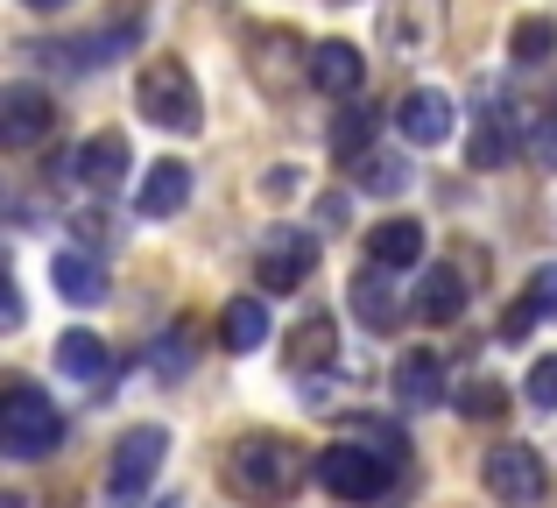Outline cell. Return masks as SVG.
Here are the masks:
<instances>
[{"label": "cell", "mask_w": 557, "mask_h": 508, "mask_svg": "<svg viewBox=\"0 0 557 508\" xmlns=\"http://www.w3.org/2000/svg\"><path fill=\"white\" fill-rule=\"evenodd\" d=\"M156 508H177V501H156Z\"/></svg>", "instance_id": "8d00e7d4"}, {"label": "cell", "mask_w": 557, "mask_h": 508, "mask_svg": "<svg viewBox=\"0 0 557 508\" xmlns=\"http://www.w3.org/2000/svg\"><path fill=\"white\" fill-rule=\"evenodd\" d=\"M135 113L156 121V127H170V135H198V127H205V99H198V78H190L184 57H156V64H141Z\"/></svg>", "instance_id": "7a4b0ae2"}, {"label": "cell", "mask_w": 557, "mask_h": 508, "mask_svg": "<svg viewBox=\"0 0 557 508\" xmlns=\"http://www.w3.org/2000/svg\"><path fill=\"white\" fill-rule=\"evenodd\" d=\"M550 50H557V22L550 14H522L516 36H508V57H516V64H544Z\"/></svg>", "instance_id": "cb8c5ba5"}, {"label": "cell", "mask_w": 557, "mask_h": 508, "mask_svg": "<svg viewBox=\"0 0 557 508\" xmlns=\"http://www.w3.org/2000/svg\"><path fill=\"white\" fill-rule=\"evenodd\" d=\"M297 191H304L297 163H283V170H269V177H261V198H297Z\"/></svg>", "instance_id": "1f68e13d"}, {"label": "cell", "mask_w": 557, "mask_h": 508, "mask_svg": "<svg viewBox=\"0 0 557 508\" xmlns=\"http://www.w3.org/2000/svg\"><path fill=\"white\" fill-rule=\"evenodd\" d=\"M522 396L536 402V410H557V354H544L530 368V382H522Z\"/></svg>", "instance_id": "484cf974"}, {"label": "cell", "mask_w": 557, "mask_h": 508, "mask_svg": "<svg viewBox=\"0 0 557 508\" xmlns=\"http://www.w3.org/2000/svg\"><path fill=\"white\" fill-rule=\"evenodd\" d=\"M368 261H381V269H417L423 261V220L395 212V220L368 226Z\"/></svg>", "instance_id": "9a60e30c"}, {"label": "cell", "mask_w": 557, "mask_h": 508, "mask_svg": "<svg viewBox=\"0 0 557 508\" xmlns=\"http://www.w3.org/2000/svg\"><path fill=\"white\" fill-rule=\"evenodd\" d=\"M530 297H536V311H544V318H557V261H544V269H536Z\"/></svg>", "instance_id": "4dcf8cb0"}, {"label": "cell", "mask_w": 557, "mask_h": 508, "mask_svg": "<svg viewBox=\"0 0 557 508\" xmlns=\"http://www.w3.org/2000/svg\"><path fill=\"white\" fill-rule=\"evenodd\" d=\"M409 311H417L423 325H459V311H466V283H459V269H451V261H445V269H431Z\"/></svg>", "instance_id": "2e32d148"}, {"label": "cell", "mask_w": 557, "mask_h": 508, "mask_svg": "<svg viewBox=\"0 0 557 508\" xmlns=\"http://www.w3.org/2000/svg\"><path fill=\"white\" fill-rule=\"evenodd\" d=\"M480 487H487L494 501H508V508H530V501H544V453L536 445H494L487 459H480Z\"/></svg>", "instance_id": "8992f818"}, {"label": "cell", "mask_w": 557, "mask_h": 508, "mask_svg": "<svg viewBox=\"0 0 557 508\" xmlns=\"http://www.w3.org/2000/svg\"><path fill=\"white\" fill-rule=\"evenodd\" d=\"M219 332H226L233 354H255V346L269 339V311H261V297H226V311H219Z\"/></svg>", "instance_id": "44dd1931"}, {"label": "cell", "mask_w": 557, "mask_h": 508, "mask_svg": "<svg viewBox=\"0 0 557 508\" xmlns=\"http://www.w3.org/2000/svg\"><path fill=\"white\" fill-rule=\"evenodd\" d=\"M163 459H170V431H163V424L121 431V445H113V467H107V495H113V501H141V495H149V481L163 473Z\"/></svg>", "instance_id": "5b68a950"}, {"label": "cell", "mask_w": 557, "mask_h": 508, "mask_svg": "<svg viewBox=\"0 0 557 508\" xmlns=\"http://www.w3.org/2000/svg\"><path fill=\"white\" fill-rule=\"evenodd\" d=\"M395 396L417 402V410L445 402V368H437V354H403L395 360Z\"/></svg>", "instance_id": "ffe728a7"}, {"label": "cell", "mask_w": 557, "mask_h": 508, "mask_svg": "<svg viewBox=\"0 0 557 508\" xmlns=\"http://www.w3.org/2000/svg\"><path fill=\"white\" fill-rule=\"evenodd\" d=\"M50 283H57V297H71V303H99V297H107V283H99V269L85 255H57Z\"/></svg>", "instance_id": "603a6c76"}, {"label": "cell", "mask_w": 557, "mask_h": 508, "mask_svg": "<svg viewBox=\"0 0 557 508\" xmlns=\"http://www.w3.org/2000/svg\"><path fill=\"white\" fill-rule=\"evenodd\" d=\"M395 127H403L417 149H437V141H451V127H459V107H451V92H437V85H417V92H403V107H395Z\"/></svg>", "instance_id": "30bf717a"}, {"label": "cell", "mask_w": 557, "mask_h": 508, "mask_svg": "<svg viewBox=\"0 0 557 508\" xmlns=\"http://www.w3.org/2000/svg\"><path fill=\"white\" fill-rule=\"evenodd\" d=\"M283 360H289L297 374H318V368H332V360H339V339H332V318H304V325L289 332Z\"/></svg>", "instance_id": "d6986e66"}, {"label": "cell", "mask_w": 557, "mask_h": 508, "mask_svg": "<svg viewBox=\"0 0 557 508\" xmlns=\"http://www.w3.org/2000/svg\"><path fill=\"white\" fill-rule=\"evenodd\" d=\"M22 8H36V14H57V8H71V0H22Z\"/></svg>", "instance_id": "d590c367"}, {"label": "cell", "mask_w": 557, "mask_h": 508, "mask_svg": "<svg viewBox=\"0 0 557 508\" xmlns=\"http://www.w3.org/2000/svg\"><path fill=\"white\" fill-rule=\"evenodd\" d=\"M318 226H346V198H339V191L318 198Z\"/></svg>", "instance_id": "836d02e7"}, {"label": "cell", "mask_w": 557, "mask_h": 508, "mask_svg": "<svg viewBox=\"0 0 557 508\" xmlns=\"http://www.w3.org/2000/svg\"><path fill=\"white\" fill-rule=\"evenodd\" d=\"M311 269H318V240L304 234V226H275V234L261 240V255H255V283L261 289H297V283H311Z\"/></svg>", "instance_id": "ba28073f"}, {"label": "cell", "mask_w": 557, "mask_h": 508, "mask_svg": "<svg viewBox=\"0 0 557 508\" xmlns=\"http://www.w3.org/2000/svg\"><path fill=\"white\" fill-rule=\"evenodd\" d=\"M311 85L325 99H354L360 85H368V57H360L354 42H339V36L318 42V50H311Z\"/></svg>", "instance_id": "8fae6325"}, {"label": "cell", "mask_w": 557, "mask_h": 508, "mask_svg": "<svg viewBox=\"0 0 557 508\" xmlns=\"http://www.w3.org/2000/svg\"><path fill=\"white\" fill-rule=\"evenodd\" d=\"M368 135H374V113L368 107H346L339 121H332V156H339V163L368 156Z\"/></svg>", "instance_id": "d4e9b609"}, {"label": "cell", "mask_w": 557, "mask_h": 508, "mask_svg": "<svg viewBox=\"0 0 557 508\" xmlns=\"http://www.w3.org/2000/svg\"><path fill=\"white\" fill-rule=\"evenodd\" d=\"M536 318H544V311H536V297H522V303H516V311H508V318H502V339H522V332H530V325H536Z\"/></svg>", "instance_id": "d6a6232c"}, {"label": "cell", "mask_w": 557, "mask_h": 508, "mask_svg": "<svg viewBox=\"0 0 557 508\" xmlns=\"http://www.w3.org/2000/svg\"><path fill=\"white\" fill-rule=\"evenodd\" d=\"M304 473H318V459L283 431H247L226 453V487L247 501H289L304 487Z\"/></svg>", "instance_id": "6da1fadb"}, {"label": "cell", "mask_w": 557, "mask_h": 508, "mask_svg": "<svg viewBox=\"0 0 557 508\" xmlns=\"http://www.w3.org/2000/svg\"><path fill=\"white\" fill-rule=\"evenodd\" d=\"M135 206H141V220H177V212L190 206V163H170V156H163V163H149Z\"/></svg>", "instance_id": "4fadbf2b"}, {"label": "cell", "mask_w": 557, "mask_h": 508, "mask_svg": "<svg viewBox=\"0 0 557 508\" xmlns=\"http://www.w3.org/2000/svg\"><path fill=\"white\" fill-rule=\"evenodd\" d=\"M395 459H403V445H325L318 453V481L339 501H381L395 481Z\"/></svg>", "instance_id": "3957f363"}, {"label": "cell", "mask_w": 557, "mask_h": 508, "mask_svg": "<svg viewBox=\"0 0 557 508\" xmlns=\"http://www.w3.org/2000/svg\"><path fill=\"white\" fill-rule=\"evenodd\" d=\"M57 410L50 396H42L36 382H8V402H0V445H8V459H42L57 453Z\"/></svg>", "instance_id": "277c9868"}, {"label": "cell", "mask_w": 557, "mask_h": 508, "mask_svg": "<svg viewBox=\"0 0 557 508\" xmlns=\"http://www.w3.org/2000/svg\"><path fill=\"white\" fill-rule=\"evenodd\" d=\"M466 156H473V170H502V156H508V135H502V127H480V135L466 141Z\"/></svg>", "instance_id": "83f0119b"}, {"label": "cell", "mask_w": 557, "mask_h": 508, "mask_svg": "<svg viewBox=\"0 0 557 508\" xmlns=\"http://www.w3.org/2000/svg\"><path fill=\"white\" fill-rule=\"evenodd\" d=\"M113 368V354H107V339L99 332H57V374H71V382H99V374Z\"/></svg>", "instance_id": "e0dca14e"}, {"label": "cell", "mask_w": 557, "mask_h": 508, "mask_svg": "<svg viewBox=\"0 0 557 508\" xmlns=\"http://www.w3.org/2000/svg\"><path fill=\"white\" fill-rule=\"evenodd\" d=\"M530 163L536 170H557V113H544V121L530 127Z\"/></svg>", "instance_id": "f1b7e54d"}, {"label": "cell", "mask_w": 557, "mask_h": 508, "mask_svg": "<svg viewBox=\"0 0 557 508\" xmlns=\"http://www.w3.org/2000/svg\"><path fill=\"white\" fill-rule=\"evenodd\" d=\"M50 127H57V107H50L42 85H8V92H0V141H8V149H36Z\"/></svg>", "instance_id": "9c48e42d"}, {"label": "cell", "mask_w": 557, "mask_h": 508, "mask_svg": "<svg viewBox=\"0 0 557 508\" xmlns=\"http://www.w3.org/2000/svg\"><path fill=\"white\" fill-rule=\"evenodd\" d=\"M71 226H78V240H107V220H99V212H78Z\"/></svg>", "instance_id": "e575fe53"}, {"label": "cell", "mask_w": 557, "mask_h": 508, "mask_svg": "<svg viewBox=\"0 0 557 508\" xmlns=\"http://www.w3.org/2000/svg\"><path fill=\"white\" fill-rule=\"evenodd\" d=\"M354 184H360V191H374V198H395L409 184V163H403V156H388V149H368V156H354Z\"/></svg>", "instance_id": "7402d4cb"}, {"label": "cell", "mask_w": 557, "mask_h": 508, "mask_svg": "<svg viewBox=\"0 0 557 508\" xmlns=\"http://www.w3.org/2000/svg\"><path fill=\"white\" fill-rule=\"evenodd\" d=\"M354 318H360L368 332H395V318H403V297H395V269L368 261V269L354 275Z\"/></svg>", "instance_id": "7c38bea8"}, {"label": "cell", "mask_w": 557, "mask_h": 508, "mask_svg": "<svg viewBox=\"0 0 557 508\" xmlns=\"http://www.w3.org/2000/svg\"><path fill=\"white\" fill-rule=\"evenodd\" d=\"M190 368V346H184V332H170L163 346H156V374H184Z\"/></svg>", "instance_id": "f546056e"}, {"label": "cell", "mask_w": 557, "mask_h": 508, "mask_svg": "<svg viewBox=\"0 0 557 508\" xmlns=\"http://www.w3.org/2000/svg\"><path fill=\"white\" fill-rule=\"evenodd\" d=\"M127 163H135V156H127V135H92L78 149V177L92 184V191H113V184L127 177Z\"/></svg>", "instance_id": "ac0fdd59"}, {"label": "cell", "mask_w": 557, "mask_h": 508, "mask_svg": "<svg viewBox=\"0 0 557 508\" xmlns=\"http://www.w3.org/2000/svg\"><path fill=\"white\" fill-rule=\"evenodd\" d=\"M247 71H255L261 92H283L289 78H311V57H304V36L297 28H247Z\"/></svg>", "instance_id": "52a82bcc"}, {"label": "cell", "mask_w": 557, "mask_h": 508, "mask_svg": "<svg viewBox=\"0 0 557 508\" xmlns=\"http://www.w3.org/2000/svg\"><path fill=\"white\" fill-rule=\"evenodd\" d=\"M381 36H388V50L423 57L437 42V0H395L388 22H381Z\"/></svg>", "instance_id": "5bb4252c"}, {"label": "cell", "mask_w": 557, "mask_h": 508, "mask_svg": "<svg viewBox=\"0 0 557 508\" xmlns=\"http://www.w3.org/2000/svg\"><path fill=\"white\" fill-rule=\"evenodd\" d=\"M459 410L473 417V424H487V417H502V410H508V396H502V388H494V382H473V388H466V396H459Z\"/></svg>", "instance_id": "4316f807"}]
</instances>
